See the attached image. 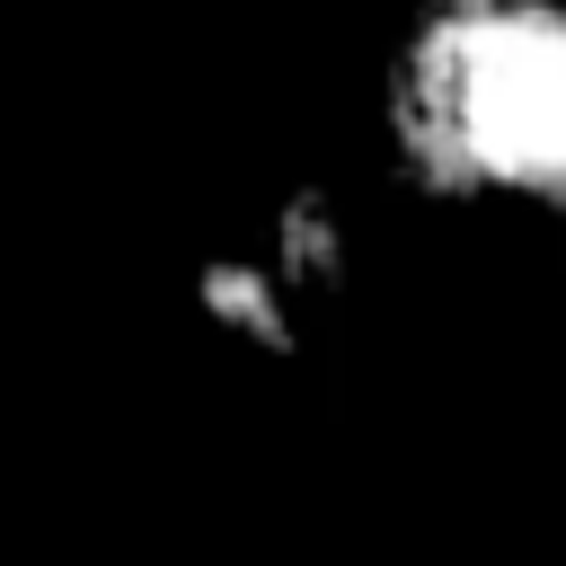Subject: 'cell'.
Segmentation results:
<instances>
[{"label":"cell","instance_id":"obj_1","mask_svg":"<svg viewBox=\"0 0 566 566\" xmlns=\"http://www.w3.org/2000/svg\"><path fill=\"white\" fill-rule=\"evenodd\" d=\"M371 159L442 221L566 230V0H398L371 53Z\"/></svg>","mask_w":566,"mask_h":566},{"label":"cell","instance_id":"obj_2","mask_svg":"<svg viewBox=\"0 0 566 566\" xmlns=\"http://www.w3.org/2000/svg\"><path fill=\"white\" fill-rule=\"evenodd\" d=\"M363 283V212L345 186L327 177H283L265 186L230 230H212L186 265H177V301L186 318L256 363H292L310 354L345 301Z\"/></svg>","mask_w":566,"mask_h":566}]
</instances>
